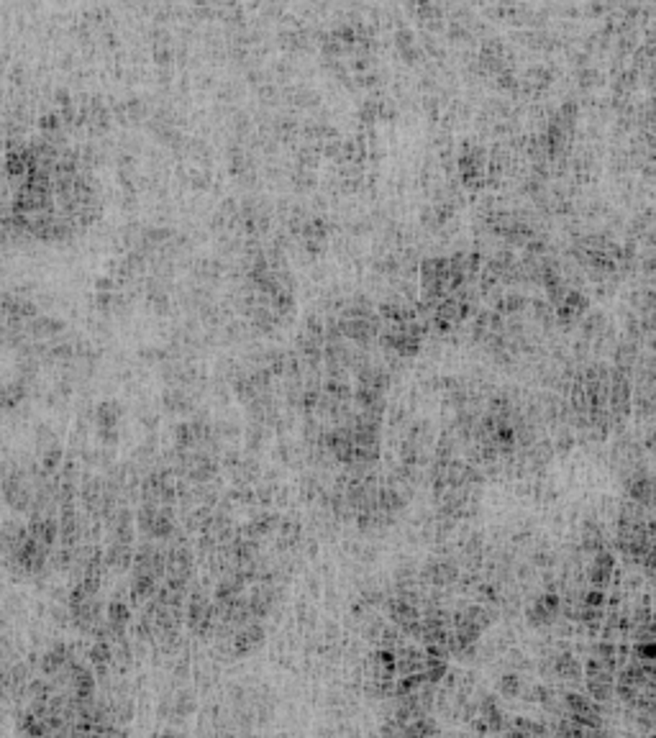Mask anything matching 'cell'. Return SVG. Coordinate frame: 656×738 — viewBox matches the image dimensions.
I'll use <instances>...</instances> for the list:
<instances>
[{"instance_id":"cell-1","label":"cell","mask_w":656,"mask_h":738,"mask_svg":"<svg viewBox=\"0 0 656 738\" xmlns=\"http://www.w3.org/2000/svg\"><path fill=\"white\" fill-rule=\"evenodd\" d=\"M459 172H462V177H464L469 185H474L480 180L482 172H485V156H482L480 149L469 147V144L462 149V154H459Z\"/></svg>"},{"instance_id":"cell-2","label":"cell","mask_w":656,"mask_h":738,"mask_svg":"<svg viewBox=\"0 0 656 738\" xmlns=\"http://www.w3.org/2000/svg\"><path fill=\"white\" fill-rule=\"evenodd\" d=\"M587 297L579 293V290H567V295L562 297V302L557 305V313H559V321H564V324H571L574 318L579 316H585V310H587Z\"/></svg>"},{"instance_id":"cell-3","label":"cell","mask_w":656,"mask_h":738,"mask_svg":"<svg viewBox=\"0 0 656 738\" xmlns=\"http://www.w3.org/2000/svg\"><path fill=\"white\" fill-rule=\"evenodd\" d=\"M526 305V297L521 295H502L500 300H497V310L500 313H510V310H518Z\"/></svg>"}]
</instances>
